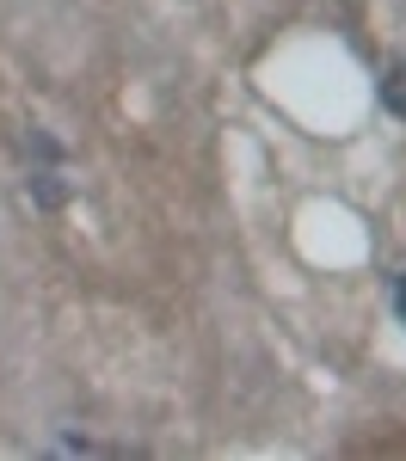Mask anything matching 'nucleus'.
I'll use <instances>...</instances> for the list:
<instances>
[{"label":"nucleus","instance_id":"f257e3e1","mask_svg":"<svg viewBox=\"0 0 406 461\" xmlns=\"http://www.w3.org/2000/svg\"><path fill=\"white\" fill-rule=\"evenodd\" d=\"M25 191H32V203H37V210H62V203H68V185L50 173V167H37V173L25 178Z\"/></svg>","mask_w":406,"mask_h":461},{"label":"nucleus","instance_id":"f03ea898","mask_svg":"<svg viewBox=\"0 0 406 461\" xmlns=\"http://www.w3.org/2000/svg\"><path fill=\"white\" fill-rule=\"evenodd\" d=\"M382 105L406 123V56H401V62H388V74H382Z\"/></svg>","mask_w":406,"mask_h":461},{"label":"nucleus","instance_id":"7ed1b4c3","mask_svg":"<svg viewBox=\"0 0 406 461\" xmlns=\"http://www.w3.org/2000/svg\"><path fill=\"white\" fill-rule=\"evenodd\" d=\"M25 160H37V167H56V160H62V142H56L50 130H32V136H25Z\"/></svg>","mask_w":406,"mask_h":461},{"label":"nucleus","instance_id":"20e7f679","mask_svg":"<svg viewBox=\"0 0 406 461\" xmlns=\"http://www.w3.org/2000/svg\"><path fill=\"white\" fill-rule=\"evenodd\" d=\"M394 314L406 320V271H401V277H394Z\"/></svg>","mask_w":406,"mask_h":461}]
</instances>
